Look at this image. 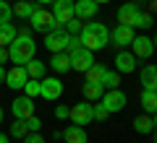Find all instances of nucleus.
<instances>
[{
	"label": "nucleus",
	"mask_w": 157,
	"mask_h": 143,
	"mask_svg": "<svg viewBox=\"0 0 157 143\" xmlns=\"http://www.w3.org/2000/svg\"><path fill=\"white\" fill-rule=\"evenodd\" d=\"M126 102H128V96H126L121 88H105V94H102L100 104L105 107L110 115H115V112H121V109L126 107Z\"/></svg>",
	"instance_id": "4"
},
{
	"label": "nucleus",
	"mask_w": 157,
	"mask_h": 143,
	"mask_svg": "<svg viewBox=\"0 0 157 143\" xmlns=\"http://www.w3.org/2000/svg\"><path fill=\"white\" fill-rule=\"evenodd\" d=\"M139 83H141V88H152V91H157V65H155V63H149V65H144L139 70Z\"/></svg>",
	"instance_id": "17"
},
{
	"label": "nucleus",
	"mask_w": 157,
	"mask_h": 143,
	"mask_svg": "<svg viewBox=\"0 0 157 143\" xmlns=\"http://www.w3.org/2000/svg\"><path fill=\"white\" fill-rule=\"evenodd\" d=\"M26 127H29V133H39V130H42V120H39L37 115L29 117V120H26Z\"/></svg>",
	"instance_id": "35"
},
{
	"label": "nucleus",
	"mask_w": 157,
	"mask_h": 143,
	"mask_svg": "<svg viewBox=\"0 0 157 143\" xmlns=\"http://www.w3.org/2000/svg\"><path fill=\"white\" fill-rule=\"evenodd\" d=\"M24 96H29V99H37L39 96V81L37 78H29V81L24 83Z\"/></svg>",
	"instance_id": "30"
},
{
	"label": "nucleus",
	"mask_w": 157,
	"mask_h": 143,
	"mask_svg": "<svg viewBox=\"0 0 157 143\" xmlns=\"http://www.w3.org/2000/svg\"><path fill=\"white\" fill-rule=\"evenodd\" d=\"M155 143H157V130H155Z\"/></svg>",
	"instance_id": "46"
},
{
	"label": "nucleus",
	"mask_w": 157,
	"mask_h": 143,
	"mask_svg": "<svg viewBox=\"0 0 157 143\" xmlns=\"http://www.w3.org/2000/svg\"><path fill=\"white\" fill-rule=\"evenodd\" d=\"M29 135V127H26V120H16L11 125V138H18V141H24V138Z\"/></svg>",
	"instance_id": "28"
},
{
	"label": "nucleus",
	"mask_w": 157,
	"mask_h": 143,
	"mask_svg": "<svg viewBox=\"0 0 157 143\" xmlns=\"http://www.w3.org/2000/svg\"><path fill=\"white\" fill-rule=\"evenodd\" d=\"M92 112H94V120H100V122H105L107 117H110V112H107L102 104H92Z\"/></svg>",
	"instance_id": "34"
},
{
	"label": "nucleus",
	"mask_w": 157,
	"mask_h": 143,
	"mask_svg": "<svg viewBox=\"0 0 157 143\" xmlns=\"http://www.w3.org/2000/svg\"><path fill=\"white\" fill-rule=\"evenodd\" d=\"M34 52H37V42H34V37H32V29H26V26L18 29L16 39L8 44V57H11V63L26 65L34 57Z\"/></svg>",
	"instance_id": "1"
},
{
	"label": "nucleus",
	"mask_w": 157,
	"mask_h": 143,
	"mask_svg": "<svg viewBox=\"0 0 157 143\" xmlns=\"http://www.w3.org/2000/svg\"><path fill=\"white\" fill-rule=\"evenodd\" d=\"M39 96L47 102H55L63 96V81L60 78H42L39 81Z\"/></svg>",
	"instance_id": "6"
},
{
	"label": "nucleus",
	"mask_w": 157,
	"mask_h": 143,
	"mask_svg": "<svg viewBox=\"0 0 157 143\" xmlns=\"http://www.w3.org/2000/svg\"><path fill=\"white\" fill-rule=\"evenodd\" d=\"M131 52H134L139 60H149L152 52H155V44H152V37L147 34H136L134 42H131Z\"/></svg>",
	"instance_id": "9"
},
{
	"label": "nucleus",
	"mask_w": 157,
	"mask_h": 143,
	"mask_svg": "<svg viewBox=\"0 0 157 143\" xmlns=\"http://www.w3.org/2000/svg\"><path fill=\"white\" fill-rule=\"evenodd\" d=\"M34 3H37V5H47V3H50V5H52L55 0H34Z\"/></svg>",
	"instance_id": "41"
},
{
	"label": "nucleus",
	"mask_w": 157,
	"mask_h": 143,
	"mask_svg": "<svg viewBox=\"0 0 157 143\" xmlns=\"http://www.w3.org/2000/svg\"><path fill=\"white\" fill-rule=\"evenodd\" d=\"M152 23H155V16L147 13V11H141L139 16H136V21H134V29H149Z\"/></svg>",
	"instance_id": "29"
},
{
	"label": "nucleus",
	"mask_w": 157,
	"mask_h": 143,
	"mask_svg": "<svg viewBox=\"0 0 157 143\" xmlns=\"http://www.w3.org/2000/svg\"><path fill=\"white\" fill-rule=\"evenodd\" d=\"M105 70H107L105 65L94 63V65H92L89 70H86V83H102V76H105Z\"/></svg>",
	"instance_id": "26"
},
{
	"label": "nucleus",
	"mask_w": 157,
	"mask_h": 143,
	"mask_svg": "<svg viewBox=\"0 0 157 143\" xmlns=\"http://www.w3.org/2000/svg\"><path fill=\"white\" fill-rule=\"evenodd\" d=\"M24 68H26V76H29V78H37V81H42L45 73H47V65H45L42 60H37V57H32Z\"/></svg>",
	"instance_id": "23"
},
{
	"label": "nucleus",
	"mask_w": 157,
	"mask_h": 143,
	"mask_svg": "<svg viewBox=\"0 0 157 143\" xmlns=\"http://www.w3.org/2000/svg\"><path fill=\"white\" fill-rule=\"evenodd\" d=\"M139 13H141V5L136 3V0H131V3H123V5L118 8L115 21L123 23V26H134V21H136V16H139Z\"/></svg>",
	"instance_id": "10"
},
{
	"label": "nucleus",
	"mask_w": 157,
	"mask_h": 143,
	"mask_svg": "<svg viewBox=\"0 0 157 143\" xmlns=\"http://www.w3.org/2000/svg\"><path fill=\"white\" fill-rule=\"evenodd\" d=\"M11 112L16 120H29V117H34V112H37V104H34V99H29V96H18V99L11 102Z\"/></svg>",
	"instance_id": "7"
},
{
	"label": "nucleus",
	"mask_w": 157,
	"mask_h": 143,
	"mask_svg": "<svg viewBox=\"0 0 157 143\" xmlns=\"http://www.w3.org/2000/svg\"><path fill=\"white\" fill-rule=\"evenodd\" d=\"M81 91H84V99L86 102H100L102 94H105V86H102V83H84Z\"/></svg>",
	"instance_id": "24"
},
{
	"label": "nucleus",
	"mask_w": 157,
	"mask_h": 143,
	"mask_svg": "<svg viewBox=\"0 0 157 143\" xmlns=\"http://www.w3.org/2000/svg\"><path fill=\"white\" fill-rule=\"evenodd\" d=\"M24 143H45V138L39 135V133H29V135L24 138Z\"/></svg>",
	"instance_id": "37"
},
{
	"label": "nucleus",
	"mask_w": 157,
	"mask_h": 143,
	"mask_svg": "<svg viewBox=\"0 0 157 143\" xmlns=\"http://www.w3.org/2000/svg\"><path fill=\"white\" fill-rule=\"evenodd\" d=\"M131 127H134L139 135H149L152 130H155V125H152V115H139V117H134V122H131Z\"/></svg>",
	"instance_id": "22"
},
{
	"label": "nucleus",
	"mask_w": 157,
	"mask_h": 143,
	"mask_svg": "<svg viewBox=\"0 0 157 143\" xmlns=\"http://www.w3.org/2000/svg\"><path fill=\"white\" fill-rule=\"evenodd\" d=\"M26 81H29V76H26V68H24V65H13L11 70L6 73V86L13 88V91L24 88V83H26Z\"/></svg>",
	"instance_id": "14"
},
{
	"label": "nucleus",
	"mask_w": 157,
	"mask_h": 143,
	"mask_svg": "<svg viewBox=\"0 0 157 143\" xmlns=\"http://www.w3.org/2000/svg\"><path fill=\"white\" fill-rule=\"evenodd\" d=\"M6 60H11L8 57V47H0V65H6Z\"/></svg>",
	"instance_id": "38"
},
{
	"label": "nucleus",
	"mask_w": 157,
	"mask_h": 143,
	"mask_svg": "<svg viewBox=\"0 0 157 143\" xmlns=\"http://www.w3.org/2000/svg\"><path fill=\"white\" fill-rule=\"evenodd\" d=\"M152 125H155V130H157V112L152 115Z\"/></svg>",
	"instance_id": "42"
},
{
	"label": "nucleus",
	"mask_w": 157,
	"mask_h": 143,
	"mask_svg": "<svg viewBox=\"0 0 157 143\" xmlns=\"http://www.w3.org/2000/svg\"><path fill=\"white\" fill-rule=\"evenodd\" d=\"M94 3H100V5H102V3H110V0H94Z\"/></svg>",
	"instance_id": "44"
},
{
	"label": "nucleus",
	"mask_w": 157,
	"mask_h": 143,
	"mask_svg": "<svg viewBox=\"0 0 157 143\" xmlns=\"http://www.w3.org/2000/svg\"><path fill=\"white\" fill-rule=\"evenodd\" d=\"M81 26H84L81 18H71V21L66 23V34H78V31H81Z\"/></svg>",
	"instance_id": "33"
},
{
	"label": "nucleus",
	"mask_w": 157,
	"mask_h": 143,
	"mask_svg": "<svg viewBox=\"0 0 157 143\" xmlns=\"http://www.w3.org/2000/svg\"><path fill=\"white\" fill-rule=\"evenodd\" d=\"M16 34H18V29L13 26L11 21H8V23H0V47H8V44L16 39Z\"/></svg>",
	"instance_id": "25"
},
{
	"label": "nucleus",
	"mask_w": 157,
	"mask_h": 143,
	"mask_svg": "<svg viewBox=\"0 0 157 143\" xmlns=\"http://www.w3.org/2000/svg\"><path fill=\"white\" fill-rule=\"evenodd\" d=\"M81 47H84V44H81V39H78V34H68V42H66V52H68V55L78 52Z\"/></svg>",
	"instance_id": "31"
},
{
	"label": "nucleus",
	"mask_w": 157,
	"mask_h": 143,
	"mask_svg": "<svg viewBox=\"0 0 157 143\" xmlns=\"http://www.w3.org/2000/svg\"><path fill=\"white\" fill-rule=\"evenodd\" d=\"M34 11H37V3H26V0H16L13 3V16L21 18V21H29Z\"/></svg>",
	"instance_id": "20"
},
{
	"label": "nucleus",
	"mask_w": 157,
	"mask_h": 143,
	"mask_svg": "<svg viewBox=\"0 0 157 143\" xmlns=\"http://www.w3.org/2000/svg\"><path fill=\"white\" fill-rule=\"evenodd\" d=\"M78 39L86 50L97 52V50H105L107 42H110V29L105 26L102 21H84L81 31H78Z\"/></svg>",
	"instance_id": "2"
},
{
	"label": "nucleus",
	"mask_w": 157,
	"mask_h": 143,
	"mask_svg": "<svg viewBox=\"0 0 157 143\" xmlns=\"http://www.w3.org/2000/svg\"><path fill=\"white\" fill-rule=\"evenodd\" d=\"M136 60H139V57L131 50H121L115 55V70L118 73H134L136 70Z\"/></svg>",
	"instance_id": "16"
},
{
	"label": "nucleus",
	"mask_w": 157,
	"mask_h": 143,
	"mask_svg": "<svg viewBox=\"0 0 157 143\" xmlns=\"http://www.w3.org/2000/svg\"><path fill=\"white\" fill-rule=\"evenodd\" d=\"M29 26H32V31H39V34H47V31H60L63 26H58L55 23V16H52V11H45V8H39L32 13V18H29Z\"/></svg>",
	"instance_id": "3"
},
{
	"label": "nucleus",
	"mask_w": 157,
	"mask_h": 143,
	"mask_svg": "<svg viewBox=\"0 0 157 143\" xmlns=\"http://www.w3.org/2000/svg\"><path fill=\"white\" fill-rule=\"evenodd\" d=\"M134 37H136V29L134 26H123V23H118V26L110 31V39H113L115 47H131Z\"/></svg>",
	"instance_id": "11"
},
{
	"label": "nucleus",
	"mask_w": 157,
	"mask_h": 143,
	"mask_svg": "<svg viewBox=\"0 0 157 143\" xmlns=\"http://www.w3.org/2000/svg\"><path fill=\"white\" fill-rule=\"evenodd\" d=\"M68 112H71V109H68L66 104H58V107H55V117H58V120H66Z\"/></svg>",
	"instance_id": "36"
},
{
	"label": "nucleus",
	"mask_w": 157,
	"mask_h": 143,
	"mask_svg": "<svg viewBox=\"0 0 157 143\" xmlns=\"http://www.w3.org/2000/svg\"><path fill=\"white\" fill-rule=\"evenodd\" d=\"M102 86H105V88H118V86H121V73H118V70H105V76H102Z\"/></svg>",
	"instance_id": "27"
},
{
	"label": "nucleus",
	"mask_w": 157,
	"mask_h": 143,
	"mask_svg": "<svg viewBox=\"0 0 157 143\" xmlns=\"http://www.w3.org/2000/svg\"><path fill=\"white\" fill-rule=\"evenodd\" d=\"M141 109L147 112V115H155L157 112V91H152V88H141Z\"/></svg>",
	"instance_id": "21"
},
{
	"label": "nucleus",
	"mask_w": 157,
	"mask_h": 143,
	"mask_svg": "<svg viewBox=\"0 0 157 143\" xmlns=\"http://www.w3.org/2000/svg\"><path fill=\"white\" fill-rule=\"evenodd\" d=\"M155 8H157V0H155Z\"/></svg>",
	"instance_id": "47"
},
{
	"label": "nucleus",
	"mask_w": 157,
	"mask_h": 143,
	"mask_svg": "<svg viewBox=\"0 0 157 143\" xmlns=\"http://www.w3.org/2000/svg\"><path fill=\"white\" fill-rule=\"evenodd\" d=\"M63 141L66 143H89V135H86L84 125H68L63 130Z\"/></svg>",
	"instance_id": "18"
},
{
	"label": "nucleus",
	"mask_w": 157,
	"mask_h": 143,
	"mask_svg": "<svg viewBox=\"0 0 157 143\" xmlns=\"http://www.w3.org/2000/svg\"><path fill=\"white\" fill-rule=\"evenodd\" d=\"M0 122H3V107H0Z\"/></svg>",
	"instance_id": "45"
},
{
	"label": "nucleus",
	"mask_w": 157,
	"mask_h": 143,
	"mask_svg": "<svg viewBox=\"0 0 157 143\" xmlns=\"http://www.w3.org/2000/svg\"><path fill=\"white\" fill-rule=\"evenodd\" d=\"M52 16H55V23L66 29V23L71 18H76V11H73V0H55L52 3Z\"/></svg>",
	"instance_id": "5"
},
{
	"label": "nucleus",
	"mask_w": 157,
	"mask_h": 143,
	"mask_svg": "<svg viewBox=\"0 0 157 143\" xmlns=\"http://www.w3.org/2000/svg\"><path fill=\"white\" fill-rule=\"evenodd\" d=\"M47 65H50L55 73H68L71 70V55H68V52H55Z\"/></svg>",
	"instance_id": "19"
},
{
	"label": "nucleus",
	"mask_w": 157,
	"mask_h": 143,
	"mask_svg": "<svg viewBox=\"0 0 157 143\" xmlns=\"http://www.w3.org/2000/svg\"><path fill=\"white\" fill-rule=\"evenodd\" d=\"M66 42H68V34L66 29H60V31H47L45 34V47L55 55V52H66Z\"/></svg>",
	"instance_id": "13"
},
{
	"label": "nucleus",
	"mask_w": 157,
	"mask_h": 143,
	"mask_svg": "<svg viewBox=\"0 0 157 143\" xmlns=\"http://www.w3.org/2000/svg\"><path fill=\"white\" fill-rule=\"evenodd\" d=\"M73 11H76V18H81V21H89V18L97 16V11H100V3H94V0H73Z\"/></svg>",
	"instance_id": "15"
},
{
	"label": "nucleus",
	"mask_w": 157,
	"mask_h": 143,
	"mask_svg": "<svg viewBox=\"0 0 157 143\" xmlns=\"http://www.w3.org/2000/svg\"><path fill=\"white\" fill-rule=\"evenodd\" d=\"M0 143H11V135H6V133H0Z\"/></svg>",
	"instance_id": "40"
},
{
	"label": "nucleus",
	"mask_w": 157,
	"mask_h": 143,
	"mask_svg": "<svg viewBox=\"0 0 157 143\" xmlns=\"http://www.w3.org/2000/svg\"><path fill=\"white\" fill-rule=\"evenodd\" d=\"M152 44H155V50H157V34H155V37H152Z\"/></svg>",
	"instance_id": "43"
},
{
	"label": "nucleus",
	"mask_w": 157,
	"mask_h": 143,
	"mask_svg": "<svg viewBox=\"0 0 157 143\" xmlns=\"http://www.w3.org/2000/svg\"><path fill=\"white\" fill-rule=\"evenodd\" d=\"M6 3H11V0H6Z\"/></svg>",
	"instance_id": "48"
},
{
	"label": "nucleus",
	"mask_w": 157,
	"mask_h": 143,
	"mask_svg": "<svg viewBox=\"0 0 157 143\" xmlns=\"http://www.w3.org/2000/svg\"><path fill=\"white\" fill-rule=\"evenodd\" d=\"M68 120L73 125H89L94 120V112H92V102H81V104H73L68 112Z\"/></svg>",
	"instance_id": "8"
},
{
	"label": "nucleus",
	"mask_w": 157,
	"mask_h": 143,
	"mask_svg": "<svg viewBox=\"0 0 157 143\" xmlns=\"http://www.w3.org/2000/svg\"><path fill=\"white\" fill-rule=\"evenodd\" d=\"M13 18V5L6 3V0H0V23H8Z\"/></svg>",
	"instance_id": "32"
},
{
	"label": "nucleus",
	"mask_w": 157,
	"mask_h": 143,
	"mask_svg": "<svg viewBox=\"0 0 157 143\" xmlns=\"http://www.w3.org/2000/svg\"><path fill=\"white\" fill-rule=\"evenodd\" d=\"M92 65H94V55H92V50H86V47H81L78 52H73V55H71V70L86 73Z\"/></svg>",
	"instance_id": "12"
},
{
	"label": "nucleus",
	"mask_w": 157,
	"mask_h": 143,
	"mask_svg": "<svg viewBox=\"0 0 157 143\" xmlns=\"http://www.w3.org/2000/svg\"><path fill=\"white\" fill-rule=\"evenodd\" d=\"M6 73H8V70H6L3 65H0V83H6Z\"/></svg>",
	"instance_id": "39"
}]
</instances>
